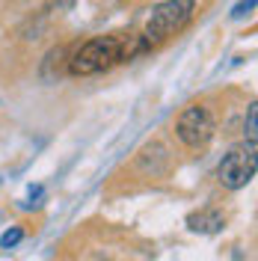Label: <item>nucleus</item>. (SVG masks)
Segmentation results:
<instances>
[{
	"label": "nucleus",
	"instance_id": "obj_5",
	"mask_svg": "<svg viewBox=\"0 0 258 261\" xmlns=\"http://www.w3.org/2000/svg\"><path fill=\"white\" fill-rule=\"evenodd\" d=\"M187 228H190V231H199V234H217V231L226 228V214L217 211V208L193 211L187 217Z\"/></svg>",
	"mask_w": 258,
	"mask_h": 261
},
{
	"label": "nucleus",
	"instance_id": "obj_3",
	"mask_svg": "<svg viewBox=\"0 0 258 261\" xmlns=\"http://www.w3.org/2000/svg\"><path fill=\"white\" fill-rule=\"evenodd\" d=\"M255 169H258L255 146L243 143V146H235L228 154H223V161L217 166V178L228 190H241V187H246L255 178Z\"/></svg>",
	"mask_w": 258,
	"mask_h": 261
},
{
	"label": "nucleus",
	"instance_id": "obj_6",
	"mask_svg": "<svg viewBox=\"0 0 258 261\" xmlns=\"http://www.w3.org/2000/svg\"><path fill=\"white\" fill-rule=\"evenodd\" d=\"M255 130H258V107L249 104V116H246V143L255 146Z\"/></svg>",
	"mask_w": 258,
	"mask_h": 261
},
{
	"label": "nucleus",
	"instance_id": "obj_2",
	"mask_svg": "<svg viewBox=\"0 0 258 261\" xmlns=\"http://www.w3.org/2000/svg\"><path fill=\"white\" fill-rule=\"evenodd\" d=\"M193 12H196V0H163V3H158L151 18H148V24H145V30H143L145 45L148 48L161 45L169 36L181 33L190 24Z\"/></svg>",
	"mask_w": 258,
	"mask_h": 261
},
{
	"label": "nucleus",
	"instance_id": "obj_8",
	"mask_svg": "<svg viewBox=\"0 0 258 261\" xmlns=\"http://www.w3.org/2000/svg\"><path fill=\"white\" fill-rule=\"evenodd\" d=\"M252 6H255V0H241V3L231 9V18H243L246 12H252Z\"/></svg>",
	"mask_w": 258,
	"mask_h": 261
},
{
	"label": "nucleus",
	"instance_id": "obj_9",
	"mask_svg": "<svg viewBox=\"0 0 258 261\" xmlns=\"http://www.w3.org/2000/svg\"><path fill=\"white\" fill-rule=\"evenodd\" d=\"M54 3H57L60 9H71V6H74V0H54Z\"/></svg>",
	"mask_w": 258,
	"mask_h": 261
},
{
	"label": "nucleus",
	"instance_id": "obj_4",
	"mask_svg": "<svg viewBox=\"0 0 258 261\" xmlns=\"http://www.w3.org/2000/svg\"><path fill=\"white\" fill-rule=\"evenodd\" d=\"M214 130H217V122H214L211 110L208 107H202V104H190V107H184L181 116H178V122H175L178 140H181L184 146H190V148L208 146L211 137H214Z\"/></svg>",
	"mask_w": 258,
	"mask_h": 261
},
{
	"label": "nucleus",
	"instance_id": "obj_1",
	"mask_svg": "<svg viewBox=\"0 0 258 261\" xmlns=\"http://www.w3.org/2000/svg\"><path fill=\"white\" fill-rule=\"evenodd\" d=\"M143 50H148L143 36L137 33H113V36H95L89 42H83L81 48L71 54L68 60V71L71 74H101L110 71L113 65L128 63L134 57H140Z\"/></svg>",
	"mask_w": 258,
	"mask_h": 261
},
{
	"label": "nucleus",
	"instance_id": "obj_7",
	"mask_svg": "<svg viewBox=\"0 0 258 261\" xmlns=\"http://www.w3.org/2000/svg\"><path fill=\"white\" fill-rule=\"evenodd\" d=\"M21 238H24V231H21V228H9V231H3V234H0V246H3V249H9V246H15Z\"/></svg>",
	"mask_w": 258,
	"mask_h": 261
}]
</instances>
